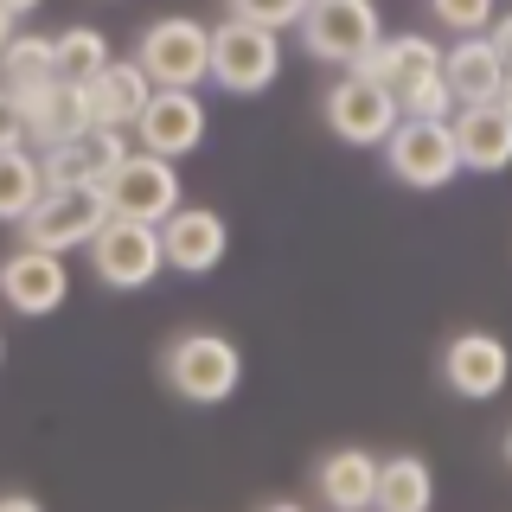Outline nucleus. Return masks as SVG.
Instances as JSON below:
<instances>
[{
  "label": "nucleus",
  "mask_w": 512,
  "mask_h": 512,
  "mask_svg": "<svg viewBox=\"0 0 512 512\" xmlns=\"http://www.w3.org/2000/svg\"><path fill=\"white\" fill-rule=\"evenodd\" d=\"M384 20H378V0H314L308 20H301V45L320 64H340V71H359L365 58L378 52Z\"/></svg>",
  "instance_id": "nucleus-3"
},
{
  "label": "nucleus",
  "mask_w": 512,
  "mask_h": 512,
  "mask_svg": "<svg viewBox=\"0 0 512 512\" xmlns=\"http://www.w3.org/2000/svg\"><path fill=\"white\" fill-rule=\"evenodd\" d=\"M506 461H512V429H506Z\"/></svg>",
  "instance_id": "nucleus-34"
},
{
  "label": "nucleus",
  "mask_w": 512,
  "mask_h": 512,
  "mask_svg": "<svg viewBox=\"0 0 512 512\" xmlns=\"http://www.w3.org/2000/svg\"><path fill=\"white\" fill-rule=\"evenodd\" d=\"M20 109H26V141H32L39 154H45V148H64V141L96 135L84 84H64V77H52V84H39V90H26Z\"/></svg>",
  "instance_id": "nucleus-12"
},
{
  "label": "nucleus",
  "mask_w": 512,
  "mask_h": 512,
  "mask_svg": "<svg viewBox=\"0 0 512 512\" xmlns=\"http://www.w3.org/2000/svg\"><path fill=\"white\" fill-rule=\"evenodd\" d=\"M384 167H391V180L410 186V192H442L461 173L455 122H416V116H404L397 135L384 141Z\"/></svg>",
  "instance_id": "nucleus-6"
},
{
  "label": "nucleus",
  "mask_w": 512,
  "mask_h": 512,
  "mask_svg": "<svg viewBox=\"0 0 512 512\" xmlns=\"http://www.w3.org/2000/svg\"><path fill=\"white\" fill-rule=\"evenodd\" d=\"M429 13L455 39H480V32H493V20H500V0H429Z\"/></svg>",
  "instance_id": "nucleus-24"
},
{
  "label": "nucleus",
  "mask_w": 512,
  "mask_h": 512,
  "mask_svg": "<svg viewBox=\"0 0 512 512\" xmlns=\"http://www.w3.org/2000/svg\"><path fill=\"white\" fill-rule=\"evenodd\" d=\"M52 45H58V77L64 84H90V77H103L109 64H116L109 58V39L96 26H64Z\"/></svg>",
  "instance_id": "nucleus-23"
},
{
  "label": "nucleus",
  "mask_w": 512,
  "mask_h": 512,
  "mask_svg": "<svg viewBox=\"0 0 512 512\" xmlns=\"http://www.w3.org/2000/svg\"><path fill=\"white\" fill-rule=\"evenodd\" d=\"M13 39H20V20H13V13H7V7H0V52H7V45H13Z\"/></svg>",
  "instance_id": "nucleus-30"
},
{
  "label": "nucleus",
  "mask_w": 512,
  "mask_h": 512,
  "mask_svg": "<svg viewBox=\"0 0 512 512\" xmlns=\"http://www.w3.org/2000/svg\"><path fill=\"white\" fill-rule=\"evenodd\" d=\"M160 378L186 404H224L244 384V352H237V340H224L212 327H186L160 352Z\"/></svg>",
  "instance_id": "nucleus-1"
},
{
  "label": "nucleus",
  "mask_w": 512,
  "mask_h": 512,
  "mask_svg": "<svg viewBox=\"0 0 512 512\" xmlns=\"http://www.w3.org/2000/svg\"><path fill=\"white\" fill-rule=\"evenodd\" d=\"M263 512H308V506H295V500H276V506H263Z\"/></svg>",
  "instance_id": "nucleus-32"
},
{
  "label": "nucleus",
  "mask_w": 512,
  "mask_h": 512,
  "mask_svg": "<svg viewBox=\"0 0 512 512\" xmlns=\"http://www.w3.org/2000/svg\"><path fill=\"white\" fill-rule=\"evenodd\" d=\"M103 224H109V205H103V192H96V186H90V192H45L39 212L20 224V244L52 250V256H64V250H90Z\"/></svg>",
  "instance_id": "nucleus-9"
},
{
  "label": "nucleus",
  "mask_w": 512,
  "mask_h": 512,
  "mask_svg": "<svg viewBox=\"0 0 512 512\" xmlns=\"http://www.w3.org/2000/svg\"><path fill=\"white\" fill-rule=\"evenodd\" d=\"M314 500L327 512H372L378 506V455L365 448H333L314 461Z\"/></svg>",
  "instance_id": "nucleus-17"
},
{
  "label": "nucleus",
  "mask_w": 512,
  "mask_h": 512,
  "mask_svg": "<svg viewBox=\"0 0 512 512\" xmlns=\"http://www.w3.org/2000/svg\"><path fill=\"white\" fill-rule=\"evenodd\" d=\"M52 77H58V45L45 39V32H20V39L0 52V90L26 96V90L52 84Z\"/></svg>",
  "instance_id": "nucleus-22"
},
{
  "label": "nucleus",
  "mask_w": 512,
  "mask_h": 512,
  "mask_svg": "<svg viewBox=\"0 0 512 512\" xmlns=\"http://www.w3.org/2000/svg\"><path fill=\"white\" fill-rule=\"evenodd\" d=\"M231 7V20H250V26H269V32H288L308 20L314 0H224Z\"/></svg>",
  "instance_id": "nucleus-25"
},
{
  "label": "nucleus",
  "mask_w": 512,
  "mask_h": 512,
  "mask_svg": "<svg viewBox=\"0 0 512 512\" xmlns=\"http://www.w3.org/2000/svg\"><path fill=\"white\" fill-rule=\"evenodd\" d=\"M84 96H90V122L96 128H128V135H135V122L148 116V103H154V77L141 71L135 58H116L103 77L84 84Z\"/></svg>",
  "instance_id": "nucleus-16"
},
{
  "label": "nucleus",
  "mask_w": 512,
  "mask_h": 512,
  "mask_svg": "<svg viewBox=\"0 0 512 512\" xmlns=\"http://www.w3.org/2000/svg\"><path fill=\"white\" fill-rule=\"evenodd\" d=\"M64 295H71V269H64V256L20 244L7 263H0V301H7L13 314L39 320V314L64 308Z\"/></svg>",
  "instance_id": "nucleus-11"
},
{
  "label": "nucleus",
  "mask_w": 512,
  "mask_h": 512,
  "mask_svg": "<svg viewBox=\"0 0 512 512\" xmlns=\"http://www.w3.org/2000/svg\"><path fill=\"white\" fill-rule=\"evenodd\" d=\"M436 506V474L423 455H391L378 461V506L372 512H429Z\"/></svg>",
  "instance_id": "nucleus-20"
},
{
  "label": "nucleus",
  "mask_w": 512,
  "mask_h": 512,
  "mask_svg": "<svg viewBox=\"0 0 512 512\" xmlns=\"http://www.w3.org/2000/svg\"><path fill=\"white\" fill-rule=\"evenodd\" d=\"M0 7H7L13 20H20V13H32V7H39V0H0Z\"/></svg>",
  "instance_id": "nucleus-31"
},
{
  "label": "nucleus",
  "mask_w": 512,
  "mask_h": 512,
  "mask_svg": "<svg viewBox=\"0 0 512 512\" xmlns=\"http://www.w3.org/2000/svg\"><path fill=\"white\" fill-rule=\"evenodd\" d=\"M7 148H26V109L13 90H0V154Z\"/></svg>",
  "instance_id": "nucleus-27"
},
{
  "label": "nucleus",
  "mask_w": 512,
  "mask_h": 512,
  "mask_svg": "<svg viewBox=\"0 0 512 512\" xmlns=\"http://www.w3.org/2000/svg\"><path fill=\"white\" fill-rule=\"evenodd\" d=\"M0 512H45L32 493H0Z\"/></svg>",
  "instance_id": "nucleus-29"
},
{
  "label": "nucleus",
  "mask_w": 512,
  "mask_h": 512,
  "mask_svg": "<svg viewBox=\"0 0 512 512\" xmlns=\"http://www.w3.org/2000/svg\"><path fill=\"white\" fill-rule=\"evenodd\" d=\"M455 148L468 173H506L512 167V116L506 103H474L455 116Z\"/></svg>",
  "instance_id": "nucleus-19"
},
{
  "label": "nucleus",
  "mask_w": 512,
  "mask_h": 512,
  "mask_svg": "<svg viewBox=\"0 0 512 512\" xmlns=\"http://www.w3.org/2000/svg\"><path fill=\"white\" fill-rule=\"evenodd\" d=\"M500 103H506V116H512V77H506V90H500Z\"/></svg>",
  "instance_id": "nucleus-33"
},
{
  "label": "nucleus",
  "mask_w": 512,
  "mask_h": 512,
  "mask_svg": "<svg viewBox=\"0 0 512 512\" xmlns=\"http://www.w3.org/2000/svg\"><path fill=\"white\" fill-rule=\"evenodd\" d=\"M404 116H416V122H455L461 103H455V90H448V77H429L423 90H410L404 96Z\"/></svg>",
  "instance_id": "nucleus-26"
},
{
  "label": "nucleus",
  "mask_w": 512,
  "mask_h": 512,
  "mask_svg": "<svg viewBox=\"0 0 512 512\" xmlns=\"http://www.w3.org/2000/svg\"><path fill=\"white\" fill-rule=\"evenodd\" d=\"M282 77V32L250 26V20H224L212 26V84L231 96H256Z\"/></svg>",
  "instance_id": "nucleus-4"
},
{
  "label": "nucleus",
  "mask_w": 512,
  "mask_h": 512,
  "mask_svg": "<svg viewBox=\"0 0 512 512\" xmlns=\"http://www.w3.org/2000/svg\"><path fill=\"white\" fill-rule=\"evenodd\" d=\"M487 39H493V52L506 58V71H512V13H500V20H493V32H487Z\"/></svg>",
  "instance_id": "nucleus-28"
},
{
  "label": "nucleus",
  "mask_w": 512,
  "mask_h": 512,
  "mask_svg": "<svg viewBox=\"0 0 512 512\" xmlns=\"http://www.w3.org/2000/svg\"><path fill=\"white\" fill-rule=\"evenodd\" d=\"M160 244H167V269L180 276H212L231 250V224H224L212 205H180L167 224H160Z\"/></svg>",
  "instance_id": "nucleus-14"
},
{
  "label": "nucleus",
  "mask_w": 512,
  "mask_h": 512,
  "mask_svg": "<svg viewBox=\"0 0 512 512\" xmlns=\"http://www.w3.org/2000/svg\"><path fill=\"white\" fill-rule=\"evenodd\" d=\"M103 205L109 218H135V224H167L180 212V167L160 154H128L116 173L103 180Z\"/></svg>",
  "instance_id": "nucleus-7"
},
{
  "label": "nucleus",
  "mask_w": 512,
  "mask_h": 512,
  "mask_svg": "<svg viewBox=\"0 0 512 512\" xmlns=\"http://www.w3.org/2000/svg\"><path fill=\"white\" fill-rule=\"evenodd\" d=\"M45 167H39V148H7L0 154V224H26L45 199Z\"/></svg>",
  "instance_id": "nucleus-21"
},
{
  "label": "nucleus",
  "mask_w": 512,
  "mask_h": 512,
  "mask_svg": "<svg viewBox=\"0 0 512 512\" xmlns=\"http://www.w3.org/2000/svg\"><path fill=\"white\" fill-rule=\"evenodd\" d=\"M90 269H96V282H103V288L135 295V288H148L160 269H167V244H160L154 224L109 218L103 231H96V244H90Z\"/></svg>",
  "instance_id": "nucleus-8"
},
{
  "label": "nucleus",
  "mask_w": 512,
  "mask_h": 512,
  "mask_svg": "<svg viewBox=\"0 0 512 512\" xmlns=\"http://www.w3.org/2000/svg\"><path fill=\"white\" fill-rule=\"evenodd\" d=\"M320 109H327V128L346 148H384L397 135V122H404V103L384 84H372L365 71H340V84L320 96Z\"/></svg>",
  "instance_id": "nucleus-5"
},
{
  "label": "nucleus",
  "mask_w": 512,
  "mask_h": 512,
  "mask_svg": "<svg viewBox=\"0 0 512 512\" xmlns=\"http://www.w3.org/2000/svg\"><path fill=\"white\" fill-rule=\"evenodd\" d=\"M135 64L154 77V90H199L212 77V26L186 20V13H167V20L141 26Z\"/></svg>",
  "instance_id": "nucleus-2"
},
{
  "label": "nucleus",
  "mask_w": 512,
  "mask_h": 512,
  "mask_svg": "<svg viewBox=\"0 0 512 512\" xmlns=\"http://www.w3.org/2000/svg\"><path fill=\"white\" fill-rule=\"evenodd\" d=\"M359 71L372 77V84H384L397 103H404L410 90H423L429 77H442V45L429 39V32H384L378 52L365 58Z\"/></svg>",
  "instance_id": "nucleus-15"
},
{
  "label": "nucleus",
  "mask_w": 512,
  "mask_h": 512,
  "mask_svg": "<svg viewBox=\"0 0 512 512\" xmlns=\"http://www.w3.org/2000/svg\"><path fill=\"white\" fill-rule=\"evenodd\" d=\"M506 378H512V352L500 333H455V340L442 346V384L455 397H468V404H487V397H500L506 391Z\"/></svg>",
  "instance_id": "nucleus-10"
},
{
  "label": "nucleus",
  "mask_w": 512,
  "mask_h": 512,
  "mask_svg": "<svg viewBox=\"0 0 512 512\" xmlns=\"http://www.w3.org/2000/svg\"><path fill=\"white\" fill-rule=\"evenodd\" d=\"M442 77H448V90H455V103L461 109H474V103H500V90H506V58L493 52V39L480 32V39H455V45H442Z\"/></svg>",
  "instance_id": "nucleus-18"
},
{
  "label": "nucleus",
  "mask_w": 512,
  "mask_h": 512,
  "mask_svg": "<svg viewBox=\"0 0 512 512\" xmlns=\"http://www.w3.org/2000/svg\"><path fill=\"white\" fill-rule=\"evenodd\" d=\"M205 141V96L199 90H154L148 116L135 122V148L160 154V160H180Z\"/></svg>",
  "instance_id": "nucleus-13"
},
{
  "label": "nucleus",
  "mask_w": 512,
  "mask_h": 512,
  "mask_svg": "<svg viewBox=\"0 0 512 512\" xmlns=\"http://www.w3.org/2000/svg\"><path fill=\"white\" fill-rule=\"evenodd\" d=\"M0 359H7V340H0Z\"/></svg>",
  "instance_id": "nucleus-35"
}]
</instances>
